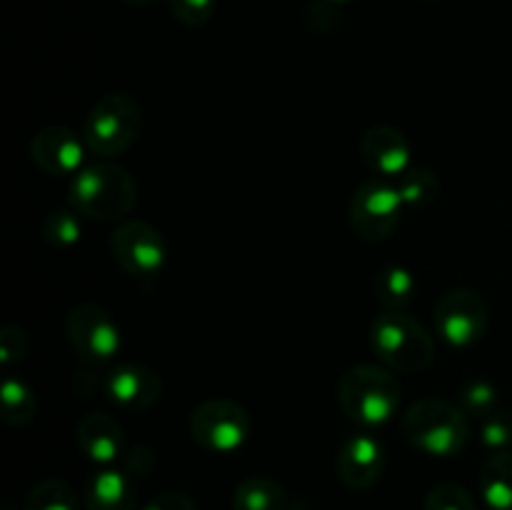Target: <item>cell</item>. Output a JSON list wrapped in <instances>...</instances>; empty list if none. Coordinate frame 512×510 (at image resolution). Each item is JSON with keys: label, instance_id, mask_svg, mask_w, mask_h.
<instances>
[{"label": "cell", "instance_id": "1", "mask_svg": "<svg viewBox=\"0 0 512 510\" xmlns=\"http://www.w3.org/2000/svg\"><path fill=\"white\" fill-rule=\"evenodd\" d=\"M403 388L388 368L360 363L345 370L338 383V403L353 423L380 428L398 415Z\"/></svg>", "mask_w": 512, "mask_h": 510}, {"label": "cell", "instance_id": "5", "mask_svg": "<svg viewBox=\"0 0 512 510\" xmlns=\"http://www.w3.org/2000/svg\"><path fill=\"white\" fill-rule=\"evenodd\" d=\"M140 128H143L140 105L125 93H108L90 108L83 138L90 153L113 158L125 153L138 140Z\"/></svg>", "mask_w": 512, "mask_h": 510}, {"label": "cell", "instance_id": "29", "mask_svg": "<svg viewBox=\"0 0 512 510\" xmlns=\"http://www.w3.org/2000/svg\"><path fill=\"white\" fill-rule=\"evenodd\" d=\"M143 510H198V505H195L185 493L170 490V493L155 495L150 503L143 505Z\"/></svg>", "mask_w": 512, "mask_h": 510}, {"label": "cell", "instance_id": "7", "mask_svg": "<svg viewBox=\"0 0 512 510\" xmlns=\"http://www.w3.org/2000/svg\"><path fill=\"white\" fill-rule=\"evenodd\" d=\"M190 435L208 453H235L250 435V415L233 400L210 398L190 415Z\"/></svg>", "mask_w": 512, "mask_h": 510}, {"label": "cell", "instance_id": "13", "mask_svg": "<svg viewBox=\"0 0 512 510\" xmlns=\"http://www.w3.org/2000/svg\"><path fill=\"white\" fill-rule=\"evenodd\" d=\"M385 468V450L370 433L350 435L338 453V475L350 490H368L380 480Z\"/></svg>", "mask_w": 512, "mask_h": 510}, {"label": "cell", "instance_id": "11", "mask_svg": "<svg viewBox=\"0 0 512 510\" xmlns=\"http://www.w3.org/2000/svg\"><path fill=\"white\" fill-rule=\"evenodd\" d=\"M85 138L65 125H48L30 140V158L48 175H78L85 163Z\"/></svg>", "mask_w": 512, "mask_h": 510}, {"label": "cell", "instance_id": "24", "mask_svg": "<svg viewBox=\"0 0 512 510\" xmlns=\"http://www.w3.org/2000/svg\"><path fill=\"white\" fill-rule=\"evenodd\" d=\"M460 408H463L465 415L470 418H488L490 413L500 408L498 400V388H495L490 380L483 378H473L460 388Z\"/></svg>", "mask_w": 512, "mask_h": 510}, {"label": "cell", "instance_id": "25", "mask_svg": "<svg viewBox=\"0 0 512 510\" xmlns=\"http://www.w3.org/2000/svg\"><path fill=\"white\" fill-rule=\"evenodd\" d=\"M480 440L485 448L503 453L512 445V413L508 410H495L488 418L480 420Z\"/></svg>", "mask_w": 512, "mask_h": 510}, {"label": "cell", "instance_id": "15", "mask_svg": "<svg viewBox=\"0 0 512 510\" xmlns=\"http://www.w3.org/2000/svg\"><path fill=\"white\" fill-rule=\"evenodd\" d=\"M78 448L100 468H110L123 453V428L105 413H88L75 430Z\"/></svg>", "mask_w": 512, "mask_h": 510}, {"label": "cell", "instance_id": "26", "mask_svg": "<svg viewBox=\"0 0 512 510\" xmlns=\"http://www.w3.org/2000/svg\"><path fill=\"white\" fill-rule=\"evenodd\" d=\"M423 510H478V505L465 488L455 483H443L430 490Z\"/></svg>", "mask_w": 512, "mask_h": 510}, {"label": "cell", "instance_id": "23", "mask_svg": "<svg viewBox=\"0 0 512 510\" xmlns=\"http://www.w3.org/2000/svg\"><path fill=\"white\" fill-rule=\"evenodd\" d=\"M80 213L70 210H50L40 223V235L45 243L55 245V248H70L83 235V223L78 218Z\"/></svg>", "mask_w": 512, "mask_h": 510}, {"label": "cell", "instance_id": "27", "mask_svg": "<svg viewBox=\"0 0 512 510\" xmlns=\"http://www.w3.org/2000/svg\"><path fill=\"white\" fill-rule=\"evenodd\" d=\"M168 5L175 18L183 25H188V28H203L215 15L218 0H168Z\"/></svg>", "mask_w": 512, "mask_h": 510}, {"label": "cell", "instance_id": "20", "mask_svg": "<svg viewBox=\"0 0 512 510\" xmlns=\"http://www.w3.org/2000/svg\"><path fill=\"white\" fill-rule=\"evenodd\" d=\"M415 290H418V280L403 265H388L375 278V293H378V300L385 310L408 308Z\"/></svg>", "mask_w": 512, "mask_h": 510}, {"label": "cell", "instance_id": "4", "mask_svg": "<svg viewBox=\"0 0 512 510\" xmlns=\"http://www.w3.org/2000/svg\"><path fill=\"white\" fill-rule=\"evenodd\" d=\"M370 343L375 355L400 373H418L435 358L433 335L403 310H385L378 315L370 328Z\"/></svg>", "mask_w": 512, "mask_h": 510}, {"label": "cell", "instance_id": "16", "mask_svg": "<svg viewBox=\"0 0 512 510\" xmlns=\"http://www.w3.org/2000/svg\"><path fill=\"white\" fill-rule=\"evenodd\" d=\"M83 498L88 510H135L138 505L130 475L115 468H100L90 475Z\"/></svg>", "mask_w": 512, "mask_h": 510}, {"label": "cell", "instance_id": "21", "mask_svg": "<svg viewBox=\"0 0 512 510\" xmlns=\"http://www.w3.org/2000/svg\"><path fill=\"white\" fill-rule=\"evenodd\" d=\"M408 208H425L440 195V180L428 168H410L393 180Z\"/></svg>", "mask_w": 512, "mask_h": 510}, {"label": "cell", "instance_id": "30", "mask_svg": "<svg viewBox=\"0 0 512 510\" xmlns=\"http://www.w3.org/2000/svg\"><path fill=\"white\" fill-rule=\"evenodd\" d=\"M123 3H128V5H145V3H150V0H123Z\"/></svg>", "mask_w": 512, "mask_h": 510}, {"label": "cell", "instance_id": "12", "mask_svg": "<svg viewBox=\"0 0 512 510\" xmlns=\"http://www.w3.org/2000/svg\"><path fill=\"white\" fill-rule=\"evenodd\" d=\"M105 395L113 405L118 408L130 410H145L160 398L163 393V383H160L158 375L150 368L138 363H123L115 365L108 375H105L103 383Z\"/></svg>", "mask_w": 512, "mask_h": 510}, {"label": "cell", "instance_id": "18", "mask_svg": "<svg viewBox=\"0 0 512 510\" xmlns=\"http://www.w3.org/2000/svg\"><path fill=\"white\" fill-rule=\"evenodd\" d=\"M288 495L273 478H245L233 493V510H285Z\"/></svg>", "mask_w": 512, "mask_h": 510}, {"label": "cell", "instance_id": "2", "mask_svg": "<svg viewBox=\"0 0 512 510\" xmlns=\"http://www.w3.org/2000/svg\"><path fill=\"white\" fill-rule=\"evenodd\" d=\"M138 185L125 168L115 163L85 165L68 188V203L75 213L93 220H120L135 208Z\"/></svg>", "mask_w": 512, "mask_h": 510}, {"label": "cell", "instance_id": "22", "mask_svg": "<svg viewBox=\"0 0 512 510\" xmlns=\"http://www.w3.org/2000/svg\"><path fill=\"white\" fill-rule=\"evenodd\" d=\"M25 510H78V493L65 480H43L28 493Z\"/></svg>", "mask_w": 512, "mask_h": 510}, {"label": "cell", "instance_id": "28", "mask_svg": "<svg viewBox=\"0 0 512 510\" xmlns=\"http://www.w3.org/2000/svg\"><path fill=\"white\" fill-rule=\"evenodd\" d=\"M28 353H30L28 333L15 328V325L3 328V333H0V363H3L5 368H13L15 363L25 360V355Z\"/></svg>", "mask_w": 512, "mask_h": 510}, {"label": "cell", "instance_id": "31", "mask_svg": "<svg viewBox=\"0 0 512 510\" xmlns=\"http://www.w3.org/2000/svg\"><path fill=\"white\" fill-rule=\"evenodd\" d=\"M333 5H343V3H350V0H330Z\"/></svg>", "mask_w": 512, "mask_h": 510}, {"label": "cell", "instance_id": "10", "mask_svg": "<svg viewBox=\"0 0 512 510\" xmlns=\"http://www.w3.org/2000/svg\"><path fill=\"white\" fill-rule=\"evenodd\" d=\"M110 250L120 268L135 278H153L168 260V245L163 235L143 220L120 223L110 235Z\"/></svg>", "mask_w": 512, "mask_h": 510}, {"label": "cell", "instance_id": "9", "mask_svg": "<svg viewBox=\"0 0 512 510\" xmlns=\"http://www.w3.org/2000/svg\"><path fill=\"white\" fill-rule=\"evenodd\" d=\"M435 328L453 348H470L488 328V303L475 290H448L435 305Z\"/></svg>", "mask_w": 512, "mask_h": 510}, {"label": "cell", "instance_id": "6", "mask_svg": "<svg viewBox=\"0 0 512 510\" xmlns=\"http://www.w3.org/2000/svg\"><path fill=\"white\" fill-rule=\"evenodd\" d=\"M403 205L393 180H365L350 200V228L365 243H380L395 233Z\"/></svg>", "mask_w": 512, "mask_h": 510}, {"label": "cell", "instance_id": "3", "mask_svg": "<svg viewBox=\"0 0 512 510\" xmlns=\"http://www.w3.org/2000/svg\"><path fill=\"white\" fill-rule=\"evenodd\" d=\"M403 433L420 453L430 458H453L468 445L470 425L460 405L425 398L410 405L403 418Z\"/></svg>", "mask_w": 512, "mask_h": 510}, {"label": "cell", "instance_id": "17", "mask_svg": "<svg viewBox=\"0 0 512 510\" xmlns=\"http://www.w3.org/2000/svg\"><path fill=\"white\" fill-rule=\"evenodd\" d=\"M480 495L490 510H512V453H493L480 470Z\"/></svg>", "mask_w": 512, "mask_h": 510}, {"label": "cell", "instance_id": "8", "mask_svg": "<svg viewBox=\"0 0 512 510\" xmlns=\"http://www.w3.org/2000/svg\"><path fill=\"white\" fill-rule=\"evenodd\" d=\"M70 348L80 360L90 365L110 363L123 348L118 323L100 305H78L65 318Z\"/></svg>", "mask_w": 512, "mask_h": 510}, {"label": "cell", "instance_id": "19", "mask_svg": "<svg viewBox=\"0 0 512 510\" xmlns=\"http://www.w3.org/2000/svg\"><path fill=\"white\" fill-rule=\"evenodd\" d=\"M0 403H3V423L10 428H23L33 423L35 410H38V398L33 388L25 380L8 375L0 388Z\"/></svg>", "mask_w": 512, "mask_h": 510}, {"label": "cell", "instance_id": "14", "mask_svg": "<svg viewBox=\"0 0 512 510\" xmlns=\"http://www.w3.org/2000/svg\"><path fill=\"white\" fill-rule=\"evenodd\" d=\"M360 158L378 178L395 180L410 170V143L393 125H373L360 140Z\"/></svg>", "mask_w": 512, "mask_h": 510}]
</instances>
